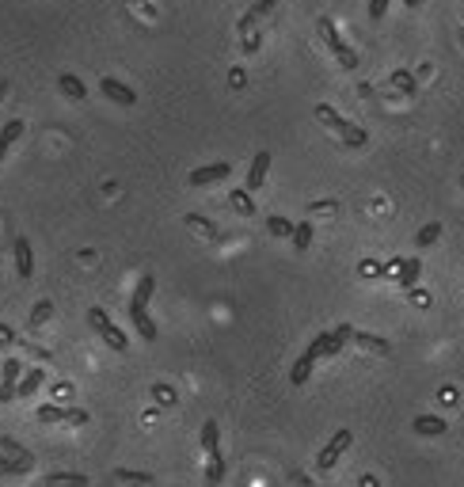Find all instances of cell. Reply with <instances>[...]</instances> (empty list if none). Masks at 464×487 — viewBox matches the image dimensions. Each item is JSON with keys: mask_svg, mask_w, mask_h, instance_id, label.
I'll use <instances>...</instances> for the list:
<instances>
[{"mask_svg": "<svg viewBox=\"0 0 464 487\" xmlns=\"http://www.w3.org/2000/svg\"><path fill=\"white\" fill-rule=\"evenodd\" d=\"M115 476H118L122 483H130V487H152V480H157V476H149V472H134V468H118Z\"/></svg>", "mask_w": 464, "mask_h": 487, "instance_id": "cell-22", "label": "cell"}, {"mask_svg": "<svg viewBox=\"0 0 464 487\" xmlns=\"http://www.w3.org/2000/svg\"><path fill=\"white\" fill-rule=\"evenodd\" d=\"M392 0H369V19L377 23V19H384V12H389Z\"/></svg>", "mask_w": 464, "mask_h": 487, "instance_id": "cell-35", "label": "cell"}, {"mask_svg": "<svg viewBox=\"0 0 464 487\" xmlns=\"http://www.w3.org/2000/svg\"><path fill=\"white\" fill-rule=\"evenodd\" d=\"M293 248L297 251H308V244H312V221H301V225H293Z\"/></svg>", "mask_w": 464, "mask_h": 487, "instance_id": "cell-24", "label": "cell"}, {"mask_svg": "<svg viewBox=\"0 0 464 487\" xmlns=\"http://www.w3.org/2000/svg\"><path fill=\"white\" fill-rule=\"evenodd\" d=\"M202 449H206V457L221 453V430H217L213 419H206V423H202Z\"/></svg>", "mask_w": 464, "mask_h": 487, "instance_id": "cell-20", "label": "cell"}, {"mask_svg": "<svg viewBox=\"0 0 464 487\" xmlns=\"http://www.w3.org/2000/svg\"><path fill=\"white\" fill-rule=\"evenodd\" d=\"M27 464L23 461H12V457H0V476H23Z\"/></svg>", "mask_w": 464, "mask_h": 487, "instance_id": "cell-34", "label": "cell"}, {"mask_svg": "<svg viewBox=\"0 0 464 487\" xmlns=\"http://www.w3.org/2000/svg\"><path fill=\"white\" fill-rule=\"evenodd\" d=\"M411 430H415V434H423V438H441L449 430V423L441 415H415Z\"/></svg>", "mask_w": 464, "mask_h": 487, "instance_id": "cell-14", "label": "cell"}, {"mask_svg": "<svg viewBox=\"0 0 464 487\" xmlns=\"http://www.w3.org/2000/svg\"><path fill=\"white\" fill-rule=\"evenodd\" d=\"M438 236H441V225H438V221H430V225H423L415 232V244H418V248H430Z\"/></svg>", "mask_w": 464, "mask_h": 487, "instance_id": "cell-30", "label": "cell"}, {"mask_svg": "<svg viewBox=\"0 0 464 487\" xmlns=\"http://www.w3.org/2000/svg\"><path fill=\"white\" fill-rule=\"evenodd\" d=\"M99 92H103L110 103H118V107H134L137 103V92L130 84H122V80H115V76H103L99 80Z\"/></svg>", "mask_w": 464, "mask_h": 487, "instance_id": "cell-8", "label": "cell"}, {"mask_svg": "<svg viewBox=\"0 0 464 487\" xmlns=\"http://www.w3.org/2000/svg\"><path fill=\"white\" fill-rule=\"evenodd\" d=\"M228 202H232V209H236V214H244V217L255 214V202H251V194H248V191H232V194H228Z\"/></svg>", "mask_w": 464, "mask_h": 487, "instance_id": "cell-26", "label": "cell"}, {"mask_svg": "<svg viewBox=\"0 0 464 487\" xmlns=\"http://www.w3.org/2000/svg\"><path fill=\"white\" fill-rule=\"evenodd\" d=\"M350 441H354V434H350L347 426H342V430H335V434H331V441H327L324 449H320V457H316V472H320V476H327V472L339 464V457H342V453L350 449Z\"/></svg>", "mask_w": 464, "mask_h": 487, "instance_id": "cell-4", "label": "cell"}, {"mask_svg": "<svg viewBox=\"0 0 464 487\" xmlns=\"http://www.w3.org/2000/svg\"><path fill=\"white\" fill-rule=\"evenodd\" d=\"M46 487H88V476L84 472H50Z\"/></svg>", "mask_w": 464, "mask_h": 487, "instance_id": "cell-19", "label": "cell"}, {"mask_svg": "<svg viewBox=\"0 0 464 487\" xmlns=\"http://www.w3.org/2000/svg\"><path fill=\"white\" fill-rule=\"evenodd\" d=\"M316 354L312 350H305L301 358L293 362V370H290V384H308V377H312V370H316Z\"/></svg>", "mask_w": 464, "mask_h": 487, "instance_id": "cell-15", "label": "cell"}, {"mask_svg": "<svg viewBox=\"0 0 464 487\" xmlns=\"http://www.w3.org/2000/svg\"><path fill=\"white\" fill-rule=\"evenodd\" d=\"M130 324L137 328V335L145 339V342L157 339V324H152V316H149V308H145V305H130Z\"/></svg>", "mask_w": 464, "mask_h": 487, "instance_id": "cell-13", "label": "cell"}, {"mask_svg": "<svg viewBox=\"0 0 464 487\" xmlns=\"http://www.w3.org/2000/svg\"><path fill=\"white\" fill-rule=\"evenodd\" d=\"M404 4H407V8H418V4H423V0H404Z\"/></svg>", "mask_w": 464, "mask_h": 487, "instance_id": "cell-40", "label": "cell"}, {"mask_svg": "<svg viewBox=\"0 0 464 487\" xmlns=\"http://www.w3.org/2000/svg\"><path fill=\"white\" fill-rule=\"evenodd\" d=\"M232 175V164L228 160H217V164H202V168H194L191 172V187H209V183H221V179H228Z\"/></svg>", "mask_w": 464, "mask_h": 487, "instance_id": "cell-7", "label": "cell"}, {"mask_svg": "<svg viewBox=\"0 0 464 487\" xmlns=\"http://www.w3.org/2000/svg\"><path fill=\"white\" fill-rule=\"evenodd\" d=\"M152 293H157V278H152V274H141V282H137L134 297H130V305H145V308H149Z\"/></svg>", "mask_w": 464, "mask_h": 487, "instance_id": "cell-21", "label": "cell"}, {"mask_svg": "<svg viewBox=\"0 0 464 487\" xmlns=\"http://www.w3.org/2000/svg\"><path fill=\"white\" fill-rule=\"evenodd\" d=\"M88 324H92V331H95V335L103 339V342H107V347L115 350V354H126V350H130V339H126V331L118 328L115 320H110V316H107L99 305H95V308H88Z\"/></svg>", "mask_w": 464, "mask_h": 487, "instance_id": "cell-2", "label": "cell"}, {"mask_svg": "<svg viewBox=\"0 0 464 487\" xmlns=\"http://www.w3.org/2000/svg\"><path fill=\"white\" fill-rule=\"evenodd\" d=\"M12 251H16V274L19 278H35V251H31V240L27 236H16L12 244Z\"/></svg>", "mask_w": 464, "mask_h": 487, "instance_id": "cell-9", "label": "cell"}, {"mask_svg": "<svg viewBox=\"0 0 464 487\" xmlns=\"http://www.w3.org/2000/svg\"><path fill=\"white\" fill-rule=\"evenodd\" d=\"M267 232H270V236H293V221L270 214V217H267Z\"/></svg>", "mask_w": 464, "mask_h": 487, "instance_id": "cell-28", "label": "cell"}, {"mask_svg": "<svg viewBox=\"0 0 464 487\" xmlns=\"http://www.w3.org/2000/svg\"><path fill=\"white\" fill-rule=\"evenodd\" d=\"M58 88H61V95L76 99V103H80V99H88V88H84V80H80L76 73H61V76H58Z\"/></svg>", "mask_w": 464, "mask_h": 487, "instance_id": "cell-17", "label": "cell"}, {"mask_svg": "<svg viewBox=\"0 0 464 487\" xmlns=\"http://www.w3.org/2000/svg\"><path fill=\"white\" fill-rule=\"evenodd\" d=\"M316 31H320V38L327 42V50H331V53H335V58H339V65H342V69H358V53L350 50L347 42H342V35L335 31V23H331L327 16H324V19H320V23H316Z\"/></svg>", "mask_w": 464, "mask_h": 487, "instance_id": "cell-3", "label": "cell"}, {"mask_svg": "<svg viewBox=\"0 0 464 487\" xmlns=\"http://www.w3.org/2000/svg\"><path fill=\"white\" fill-rule=\"evenodd\" d=\"M42 384H46V370H42V365H31V370H23V377H19V384H16V400L35 396Z\"/></svg>", "mask_w": 464, "mask_h": 487, "instance_id": "cell-12", "label": "cell"}, {"mask_svg": "<svg viewBox=\"0 0 464 487\" xmlns=\"http://www.w3.org/2000/svg\"><path fill=\"white\" fill-rule=\"evenodd\" d=\"M38 423H69V426H84L88 423V412L84 407H58V404H42L38 412H35Z\"/></svg>", "mask_w": 464, "mask_h": 487, "instance_id": "cell-5", "label": "cell"}, {"mask_svg": "<svg viewBox=\"0 0 464 487\" xmlns=\"http://www.w3.org/2000/svg\"><path fill=\"white\" fill-rule=\"evenodd\" d=\"M350 342H358L362 350H373V354H389V350H392V342H389V339L369 335V331H354V335H350Z\"/></svg>", "mask_w": 464, "mask_h": 487, "instance_id": "cell-18", "label": "cell"}, {"mask_svg": "<svg viewBox=\"0 0 464 487\" xmlns=\"http://www.w3.org/2000/svg\"><path fill=\"white\" fill-rule=\"evenodd\" d=\"M53 316V301H38L35 308H31V328H46V320Z\"/></svg>", "mask_w": 464, "mask_h": 487, "instance_id": "cell-29", "label": "cell"}, {"mask_svg": "<svg viewBox=\"0 0 464 487\" xmlns=\"http://www.w3.org/2000/svg\"><path fill=\"white\" fill-rule=\"evenodd\" d=\"M12 342H19V335L8 324H0V347H12Z\"/></svg>", "mask_w": 464, "mask_h": 487, "instance_id": "cell-37", "label": "cell"}, {"mask_svg": "<svg viewBox=\"0 0 464 487\" xmlns=\"http://www.w3.org/2000/svg\"><path fill=\"white\" fill-rule=\"evenodd\" d=\"M389 80H392V88H400V92H407V95L415 92V76L407 73V69H396V73L389 76Z\"/></svg>", "mask_w": 464, "mask_h": 487, "instance_id": "cell-32", "label": "cell"}, {"mask_svg": "<svg viewBox=\"0 0 464 487\" xmlns=\"http://www.w3.org/2000/svg\"><path fill=\"white\" fill-rule=\"evenodd\" d=\"M152 396H157L160 404H175V392L168 389V384H157V389H152Z\"/></svg>", "mask_w": 464, "mask_h": 487, "instance_id": "cell-36", "label": "cell"}, {"mask_svg": "<svg viewBox=\"0 0 464 487\" xmlns=\"http://www.w3.org/2000/svg\"><path fill=\"white\" fill-rule=\"evenodd\" d=\"M274 12V0H259L255 8H251V12L240 19V31H251V23H255V19H263V16H270Z\"/></svg>", "mask_w": 464, "mask_h": 487, "instance_id": "cell-23", "label": "cell"}, {"mask_svg": "<svg viewBox=\"0 0 464 487\" xmlns=\"http://www.w3.org/2000/svg\"><path fill=\"white\" fill-rule=\"evenodd\" d=\"M460 183H464V179H460Z\"/></svg>", "mask_w": 464, "mask_h": 487, "instance_id": "cell-41", "label": "cell"}, {"mask_svg": "<svg viewBox=\"0 0 464 487\" xmlns=\"http://www.w3.org/2000/svg\"><path fill=\"white\" fill-rule=\"evenodd\" d=\"M362 274H366V278H381V274H389V263H377V259H366L358 267Z\"/></svg>", "mask_w": 464, "mask_h": 487, "instance_id": "cell-33", "label": "cell"}, {"mask_svg": "<svg viewBox=\"0 0 464 487\" xmlns=\"http://www.w3.org/2000/svg\"><path fill=\"white\" fill-rule=\"evenodd\" d=\"M411 301H415V305H426V301H430V297H426L423 290H411Z\"/></svg>", "mask_w": 464, "mask_h": 487, "instance_id": "cell-39", "label": "cell"}, {"mask_svg": "<svg viewBox=\"0 0 464 487\" xmlns=\"http://www.w3.org/2000/svg\"><path fill=\"white\" fill-rule=\"evenodd\" d=\"M316 118L324 122L327 130H335V134L342 137V145H347V149H362V145L369 141L366 130L354 126V122H347V118H342V115H339V110L331 107V103H316Z\"/></svg>", "mask_w": 464, "mask_h": 487, "instance_id": "cell-1", "label": "cell"}, {"mask_svg": "<svg viewBox=\"0 0 464 487\" xmlns=\"http://www.w3.org/2000/svg\"><path fill=\"white\" fill-rule=\"evenodd\" d=\"M206 480H209V483H221V480H225V457H221V453L206 457Z\"/></svg>", "mask_w": 464, "mask_h": 487, "instance_id": "cell-27", "label": "cell"}, {"mask_svg": "<svg viewBox=\"0 0 464 487\" xmlns=\"http://www.w3.org/2000/svg\"><path fill=\"white\" fill-rule=\"evenodd\" d=\"M228 84H232V88H244V84H248L244 69H232V73H228Z\"/></svg>", "mask_w": 464, "mask_h": 487, "instance_id": "cell-38", "label": "cell"}, {"mask_svg": "<svg viewBox=\"0 0 464 487\" xmlns=\"http://www.w3.org/2000/svg\"><path fill=\"white\" fill-rule=\"evenodd\" d=\"M389 271H396V282H400L404 290H415L418 274H423V263H418V259H392Z\"/></svg>", "mask_w": 464, "mask_h": 487, "instance_id": "cell-11", "label": "cell"}, {"mask_svg": "<svg viewBox=\"0 0 464 487\" xmlns=\"http://www.w3.org/2000/svg\"><path fill=\"white\" fill-rule=\"evenodd\" d=\"M19 377H23V362H19V358H4V365H0V404L16 400Z\"/></svg>", "mask_w": 464, "mask_h": 487, "instance_id": "cell-6", "label": "cell"}, {"mask_svg": "<svg viewBox=\"0 0 464 487\" xmlns=\"http://www.w3.org/2000/svg\"><path fill=\"white\" fill-rule=\"evenodd\" d=\"M19 137H23V118H12V122H4V130H0V160L8 157V149H12Z\"/></svg>", "mask_w": 464, "mask_h": 487, "instance_id": "cell-16", "label": "cell"}, {"mask_svg": "<svg viewBox=\"0 0 464 487\" xmlns=\"http://www.w3.org/2000/svg\"><path fill=\"white\" fill-rule=\"evenodd\" d=\"M267 172H270V152L263 149V152H255L251 157V168H248V183H244V191L248 194H255L263 183H267Z\"/></svg>", "mask_w": 464, "mask_h": 487, "instance_id": "cell-10", "label": "cell"}, {"mask_svg": "<svg viewBox=\"0 0 464 487\" xmlns=\"http://www.w3.org/2000/svg\"><path fill=\"white\" fill-rule=\"evenodd\" d=\"M0 446H4V453H12V461H23L27 468H31V464H35V457H31V453H27L23 446H16L12 438H0Z\"/></svg>", "mask_w": 464, "mask_h": 487, "instance_id": "cell-31", "label": "cell"}, {"mask_svg": "<svg viewBox=\"0 0 464 487\" xmlns=\"http://www.w3.org/2000/svg\"><path fill=\"white\" fill-rule=\"evenodd\" d=\"M186 225H191V229H198V232H202V236H209V240H221V229L213 225V221L198 217V214H186Z\"/></svg>", "mask_w": 464, "mask_h": 487, "instance_id": "cell-25", "label": "cell"}]
</instances>
